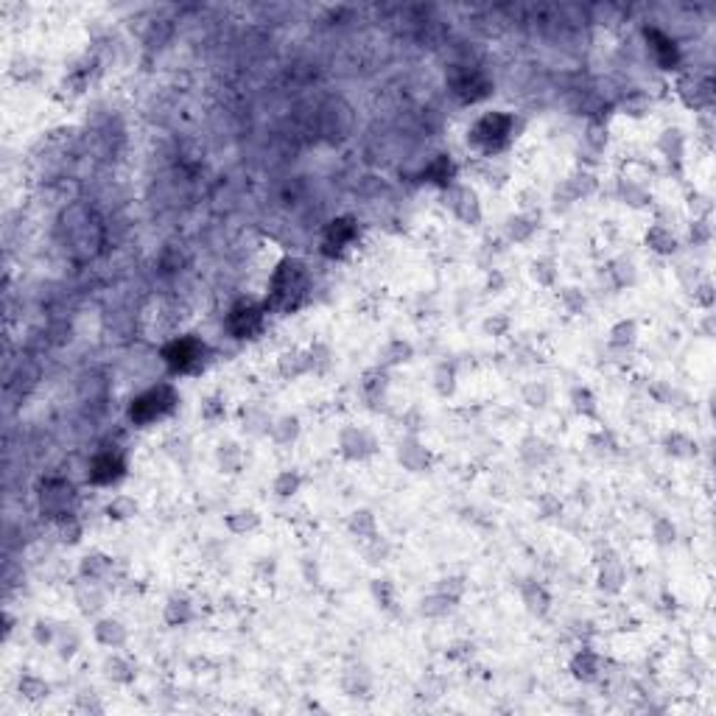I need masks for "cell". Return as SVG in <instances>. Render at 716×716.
<instances>
[{
	"label": "cell",
	"instance_id": "cell-1",
	"mask_svg": "<svg viewBox=\"0 0 716 716\" xmlns=\"http://www.w3.org/2000/svg\"><path fill=\"white\" fill-rule=\"evenodd\" d=\"M177 403H180V398H177L174 386H168V384L154 386V389H149V392H143L140 398L132 400V406H129V420H132L135 426H151L154 420L168 417V414L177 409Z\"/></svg>",
	"mask_w": 716,
	"mask_h": 716
},
{
	"label": "cell",
	"instance_id": "cell-2",
	"mask_svg": "<svg viewBox=\"0 0 716 716\" xmlns=\"http://www.w3.org/2000/svg\"><path fill=\"white\" fill-rule=\"evenodd\" d=\"M512 129H515V118L512 115H504V112H487L484 118H478L476 126L471 129L468 140L487 151V154H495L498 149H504L512 137Z\"/></svg>",
	"mask_w": 716,
	"mask_h": 716
},
{
	"label": "cell",
	"instance_id": "cell-3",
	"mask_svg": "<svg viewBox=\"0 0 716 716\" xmlns=\"http://www.w3.org/2000/svg\"><path fill=\"white\" fill-rule=\"evenodd\" d=\"M302 291H305V269L299 260L285 257L271 277V305L288 311L297 305L294 297H299Z\"/></svg>",
	"mask_w": 716,
	"mask_h": 716
},
{
	"label": "cell",
	"instance_id": "cell-4",
	"mask_svg": "<svg viewBox=\"0 0 716 716\" xmlns=\"http://www.w3.org/2000/svg\"><path fill=\"white\" fill-rule=\"evenodd\" d=\"M205 342L194 339V336H180L174 342H168L163 347V358L168 364L171 372H180V375H194L205 367Z\"/></svg>",
	"mask_w": 716,
	"mask_h": 716
},
{
	"label": "cell",
	"instance_id": "cell-5",
	"mask_svg": "<svg viewBox=\"0 0 716 716\" xmlns=\"http://www.w3.org/2000/svg\"><path fill=\"white\" fill-rule=\"evenodd\" d=\"M227 327L236 339H252L255 333L263 330V308H257L252 302H241L230 311Z\"/></svg>",
	"mask_w": 716,
	"mask_h": 716
},
{
	"label": "cell",
	"instance_id": "cell-6",
	"mask_svg": "<svg viewBox=\"0 0 716 716\" xmlns=\"http://www.w3.org/2000/svg\"><path fill=\"white\" fill-rule=\"evenodd\" d=\"M73 487L67 481H48L42 487V512L50 518H70Z\"/></svg>",
	"mask_w": 716,
	"mask_h": 716
},
{
	"label": "cell",
	"instance_id": "cell-7",
	"mask_svg": "<svg viewBox=\"0 0 716 716\" xmlns=\"http://www.w3.org/2000/svg\"><path fill=\"white\" fill-rule=\"evenodd\" d=\"M123 471H126V465L115 454H101L90 465V481L93 484H112V481L123 476Z\"/></svg>",
	"mask_w": 716,
	"mask_h": 716
},
{
	"label": "cell",
	"instance_id": "cell-8",
	"mask_svg": "<svg viewBox=\"0 0 716 716\" xmlns=\"http://www.w3.org/2000/svg\"><path fill=\"white\" fill-rule=\"evenodd\" d=\"M448 199H451V210H454V213H457L462 222H468V224H476L481 213H478L476 194H473L471 188H451Z\"/></svg>",
	"mask_w": 716,
	"mask_h": 716
},
{
	"label": "cell",
	"instance_id": "cell-9",
	"mask_svg": "<svg viewBox=\"0 0 716 716\" xmlns=\"http://www.w3.org/2000/svg\"><path fill=\"white\" fill-rule=\"evenodd\" d=\"M311 367H313L311 353H302V350H285V353L280 356V375H283V378H299V375H305Z\"/></svg>",
	"mask_w": 716,
	"mask_h": 716
},
{
	"label": "cell",
	"instance_id": "cell-10",
	"mask_svg": "<svg viewBox=\"0 0 716 716\" xmlns=\"http://www.w3.org/2000/svg\"><path fill=\"white\" fill-rule=\"evenodd\" d=\"M356 222L353 219H339L327 227V238H325V246H333V252H342L344 246H350L356 241Z\"/></svg>",
	"mask_w": 716,
	"mask_h": 716
},
{
	"label": "cell",
	"instance_id": "cell-11",
	"mask_svg": "<svg viewBox=\"0 0 716 716\" xmlns=\"http://www.w3.org/2000/svg\"><path fill=\"white\" fill-rule=\"evenodd\" d=\"M647 39L652 42V50H655L661 67L672 70V67L677 65V48H675V42H672L666 34H661V31H647Z\"/></svg>",
	"mask_w": 716,
	"mask_h": 716
},
{
	"label": "cell",
	"instance_id": "cell-12",
	"mask_svg": "<svg viewBox=\"0 0 716 716\" xmlns=\"http://www.w3.org/2000/svg\"><path fill=\"white\" fill-rule=\"evenodd\" d=\"M680 93H683L686 104L694 107V109H703V107L711 104V81L700 84L697 79H683L680 81Z\"/></svg>",
	"mask_w": 716,
	"mask_h": 716
},
{
	"label": "cell",
	"instance_id": "cell-13",
	"mask_svg": "<svg viewBox=\"0 0 716 716\" xmlns=\"http://www.w3.org/2000/svg\"><path fill=\"white\" fill-rule=\"evenodd\" d=\"M400 462L409 468V471H423L426 465H428V451L417 443V440H406V443H400Z\"/></svg>",
	"mask_w": 716,
	"mask_h": 716
},
{
	"label": "cell",
	"instance_id": "cell-14",
	"mask_svg": "<svg viewBox=\"0 0 716 716\" xmlns=\"http://www.w3.org/2000/svg\"><path fill=\"white\" fill-rule=\"evenodd\" d=\"M95 638L104 644V647H121V644H126V630H123V624L121 621H112V619H107V621H98V627H95Z\"/></svg>",
	"mask_w": 716,
	"mask_h": 716
},
{
	"label": "cell",
	"instance_id": "cell-15",
	"mask_svg": "<svg viewBox=\"0 0 716 716\" xmlns=\"http://www.w3.org/2000/svg\"><path fill=\"white\" fill-rule=\"evenodd\" d=\"M571 672H574V677H579V680H596V675H599V658L590 652V649H582L576 658H574V663H571Z\"/></svg>",
	"mask_w": 716,
	"mask_h": 716
},
{
	"label": "cell",
	"instance_id": "cell-16",
	"mask_svg": "<svg viewBox=\"0 0 716 716\" xmlns=\"http://www.w3.org/2000/svg\"><path fill=\"white\" fill-rule=\"evenodd\" d=\"M426 180H428V182H437V185H451V180H454V163H451L448 157H437V160L428 166Z\"/></svg>",
	"mask_w": 716,
	"mask_h": 716
},
{
	"label": "cell",
	"instance_id": "cell-17",
	"mask_svg": "<svg viewBox=\"0 0 716 716\" xmlns=\"http://www.w3.org/2000/svg\"><path fill=\"white\" fill-rule=\"evenodd\" d=\"M109 568H112V560H109V557H104V554H87V557H84V562H81V574H84V576H90L93 582H95V579H101Z\"/></svg>",
	"mask_w": 716,
	"mask_h": 716
},
{
	"label": "cell",
	"instance_id": "cell-18",
	"mask_svg": "<svg viewBox=\"0 0 716 716\" xmlns=\"http://www.w3.org/2000/svg\"><path fill=\"white\" fill-rule=\"evenodd\" d=\"M647 243H649L655 252H661V255H669V252H675V249H677L675 236H672L669 230H663V227H652V230H649V236H647Z\"/></svg>",
	"mask_w": 716,
	"mask_h": 716
},
{
	"label": "cell",
	"instance_id": "cell-19",
	"mask_svg": "<svg viewBox=\"0 0 716 716\" xmlns=\"http://www.w3.org/2000/svg\"><path fill=\"white\" fill-rule=\"evenodd\" d=\"M166 619H168V624H185V621H191V604H188V599L174 596V599L168 602V607H166Z\"/></svg>",
	"mask_w": 716,
	"mask_h": 716
},
{
	"label": "cell",
	"instance_id": "cell-20",
	"mask_svg": "<svg viewBox=\"0 0 716 716\" xmlns=\"http://www.w3.org/2000/svg\"><path fill=\"white\" fill-rule=\"evenodd\" d=\"M350 529L358 534V537H375V518H372V512H367V509H361V512H356L353 515V520H350Z\"/></svg>",
	"mask_w": 716,
	"mask_h": 716
},
{
	"label": "cell",
	"instance_id": "cell-21",
	"mask_svg": "<svg viewBox=\"0 0 716 716\" xmlns=\"http://www.w3.org/2000/svg\"><path fill=\"white\" fill-rule=\"evenodd\" d=\"M137 512V504L132 501V498H126V495H118L109 506H107V515L109 518H115V520H123V518H132Z\"/></svg>",
	"mask_w": 716,
	"mask_h": 716
},
{
	"label": "cell",
	"instance_id": "cell-22",
	"mask_svg": "<svg viewBox=\"0 0 716 716\" xmlns=\"http://www.w3.org/2000/svg\"><path fill=\"white\" fill-rule=\"evenodd\" d=\"M526 607L534 613V616H543L546 610H548V596L543 593V588H537V585H532V588H526Z\"/></svg>",
	"mask_w": 716,
	"mask_h": 716
},
{
	"label": "cell",
	"instance_id": "cell-23",
	"mask_svg": "<svg viewBox=\"0 0 716 716\" xmlns=\"http://www.w3.org/2000/svg\"><path fill=\"white\" fill-rule=\"evenodd\" d=\"M409 356H412V347L406 342H400V339L389 342V347L384 350V361L386 364H403V361H409Z\"/></svg>",
	"mask_w": 716,
	"mask_h": 716
},
{
	"label": "cell",
	"instance_id": "cell-24",
	"mask_svg": "<svg viewBox=\"0 0 716 716\" xmlns=\"http://www.w3.org/2000/svg\"><path fill=\"white\" fill-rule=\"evenodd\" d=\"M230 529L233 532H246V529H255L257 526V515L252 512V509H241L236 515H230Z\"/></svg>",
	"mask_w": 716,
	"mask_h": 716
},
{
	"label": "cell",
	"instance_id": "cell-25",
	"mask_svg": "<svg viewBox=\"0 0 716 716\" xmlns=\"http://www.w3.org/2000/svg\"><path fill=\"white\" fill-rule=\"evenodd\" d=\"M635 342V322H621L613 327V344H633Z\"/></svg>",
	"mask_w": 716,
	"mask_h": 716
},
{
	"label": "cell",
	"instance_id": "cell-26",
	"mask_svg": "<svg viewBox=\"0 0 716 716\" xmlns=\"http://www.w3.org/2000/svg\"><path fill=\"white\" fill-rule=\"evenodd\" d=\"M574 406H576V412H582V414H588V417H596L593 395H590L588 389H576V392H574Z\"/></svg>",
	"mask_w": 716,
	"mask_h": 716
},
{
	"label": "cell",
	"instance_id": "cell-27",
	"mask_svg": "<svg viewBox=\"0 0 716 716\" xmlns=\"http://www.w3.org/2000/svg\"><path fill=\"white\" fill-rule=\"evenodd\" d=\"M297 487H299V478L294 476L291 471L280 473V476H277V481H274V492H277V495H291Z\"/></svg>",
	"mask_w": 716,
	"mask_h": 716
},
{
	"label": "cell",
	"instance_id": "cell-28",
	"mask_svg": "<svg viewBox=\"0 0 716 716\" xmlns=\"http://www.w3.org/2000/svg\"><path fill=\"white\" fill-rule=\"evenodd\" d=\"M107 669H109L107 675L115 677L118 683H129V680H132V675H123V672H132V666H126L121 658H109V661H107Z\"/></svg>",
	"mask_w": 716,
	"mask_h": 716
},
{
	"label": "cell",
	"instance_id": "cell-29",
	"mask_svg": "<svg viewBox=\"0 0 716 716\" xmlns=\"http://www.w3.org/2000/svg\"><path fill=\"white\" fill-rule=\"evenodd\" d=\"M20 691H25L31 700H39V697H45V694H48V686H45V683H39V680H34V677H25V680L20 683Z\"/></svg>",
	"mask_w": 716,
	"mask_h": 716
},
{
	"label": "cell",
	"instance_id": "cell-30",
	"mask_svg": "<svg viewBox=\"0 0 716 716\" xmlns=\"http://www.w3.org/2000/svg\"><path fill=\"white\" fill-rule=\"evenodd\" d=\"M372 590H375V599L381 602V607H389V604H392V585H389V579H375Z\"/></svg>",
	"mask_w": 716,
	"mask_h": 716
},
{
	"label": "cell",
	"instance_id": "cell-31",
	"mask_svg": "<svg viewBox=\"0 0 716 716\" xmlns=\"http://www.w3.org/2000/svg\"><path fill=\"white\" fill-rule=\"evenodd\" d=\"M437 389H440V395H451V392H454V370L440 367V372H437Z\"/></svg>",
	"mask_w": 716,
	"mask_h": 716
},
{
	"label": "cell",
	"instance_id": "cell-32",
	"mask_svg": "<svg viewBox=\"0 0 716 716\" xmlns=\"http://www.w3.org/2000/svg\"><path fill=\"white\" fill-rule=\"evenodd\" d=\"M216 403H219V398H210V400L202 406V417H205V420H210V423H213V420H219V417L224 414V406H216Z\"/></svg>",
	"mask_w": 716,
	"mask_h": 716
},
{
	"label": "cell",
	"instance_id": "cell-33",
	"mask_svg": "<svg viewBox=\"0 0 716 716\" xmlns=\"http://www.w3.org/2000/svg\"><path fill=\"white\" fill-rule=\"evenodd\" d=\"M546 398H548L546 386H529V389H526V400H529V406H543V403H546Z\"/></svg>",
	"mask_w": 716,
	"mask_h": 716
}]
</instances>
